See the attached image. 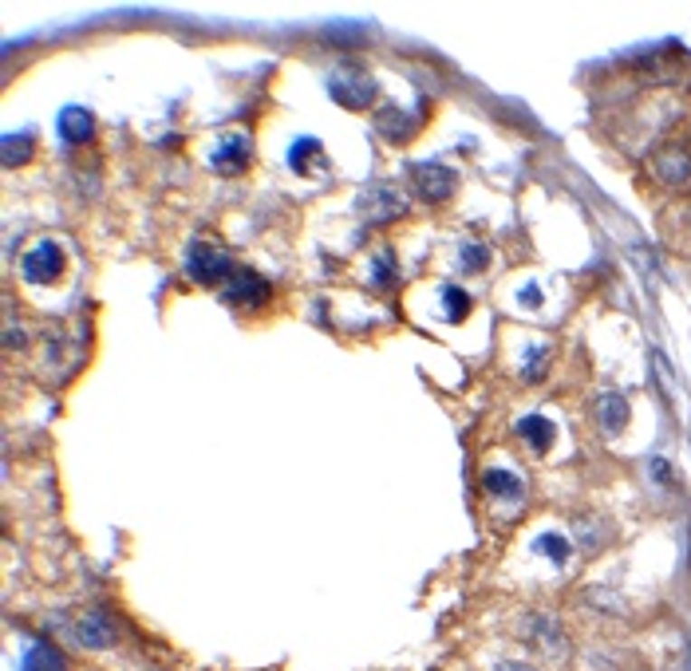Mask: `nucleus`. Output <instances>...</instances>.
<instances>
[{
    "instance_id": "8",
    "label": "nucleus",
    "mask_w": 691,
    "mask_h": 671,
    "mask_svg": "<svg viewBox=\"0 0 691 671\" xmlns=\"http://www.w3.org/2000/svg\"><path fill=\"white\" fill-rule=\"evenodd\" d=\"M656 178L667 182V186H684L691 178V155L684 146H664L656 155Z\"/></svg>"
},
{
    "instance_id": "16",
    "label": "nucleus",
    "mask_w": 691,
    "mask_h": 671,
    "mask_svg": "<svg viewBox=\"0 0 691 671\" xmlns=\"http://www.w3.org/2000/svg\"><path fill=\"white\" fill-rule=\"evenodd\" d=\"M534 549H537V553H545V557H554L557 565H565L569 553H573V545H569L565 537H557V534H542V537L534 541Z\"/></svg>"
},
{
    "instance_id": "12",
    "label": "nucleus",
    "mask_w": 691,
    "mask_h": 671,
    "mask_svg": "<svg viewBox=\"0 0 691 671\" xmlns=\"http://www.w3.org/2000/svg\"><path fill=\"white\" fill-rule=\"evenodd\" d=\"M517 435L530 442L534 450H549V447H554V423H549V419H542V415L517 419Z\"/></svg>"
},
{
    "instance_id": "5",
    "label": "nucleus",
    "mask_w": 691,
    "mask_h": 671,
    "mask_svg": "<svg viewBox=\"0 0 691 671\" xmlns=\"http://www.w3.org/2000/svg\"><path fill=\"white\" fill-rule=\"evenodd\" d=\"M412 182H415V194L427 202H447L450 194H455L459 178L450 166H442V162H419V166L412 170Z\"/></svg>"
},
{
    "instance_id": "20",
    "label": "nucleus",
    "mask_w": 691,
    "mask_h": 671,
    "mask_svg": "<svg viewBox=\"0 0 691 671\" xmlns=\"http://www.w3.org/2000/svg\"><path fill=\"white\" fill-rule=\"evenodd\" d=\"M486 257H490L486 245H467L462 249V269H474V273H478V269H486Z\"/></svg>"
},
{
    "instance_id": "4",
    "label": "nucleus",
    "mask_w": 691,
    "mask_h": 671,
    "mask_svg": "<svg viewBox=\"0 0 691 671\" xmlns=\"http://www.w3.org/2000/svg\"><path fill=\"white\" fill-rule=\"evenodd\" d=\"M269 292H273V288H269V280L257 277L253 269H233L230 280L222 285V297L230 300V305H237V308H257V305H265Z\"/></svg>"
},
{
    "instance_id": "21",
    "label": "nucleus",
    "mask_w": 691,
    "mask_h": 671,
    "mask_svg": "<svg viewBox=\"0 0 691 671\" xmlns=\"http://www.w3.org/2000/svg\"><path fill=\"white\" fill-rule=\"evenodd\" d=\"M387 261H392V257H387V253H380V257H375V265H372V277H375V285H392V265H387Z\"/></svg>"
},
{
    "instance_id": "26",
    "label": "nucleus",
    "mask_w": 691,
    "mask_h": 671,
    "mask_svg": "<svg viewBox=\"0 0 691 671\" xmlns=\"http://www.w3.org/2000/svg\"><path fill=\"white\" fill-rule=\"evenodd\" d=\"M687 565H691V522H687Z\"/></svg>"
},
{
    "instance_id": "22",
    "label": "nucleus",
    "mask_w": 691,
    "mask_h": 671,
    "mask_svg": "<svg viewBox=\"0 0 691 671\" xmlns=\"http://www.w3.org/2000/svg\"><path fill=\"white\" fill-rule=\"evenodd\" d=\"M542 367H545V348H537V352H530V364L522 367V375H525V380H537V375H542Z\"/></svg>"
},
{
    "instance_id": "18",
    "label": "nucleus",
    "mask_w": 691,
    "mask_h": 671,
    "mask_svg": "<svg viewBox=\"0 0 691 671\" xmlns=\"http://www.w3.org/2000/svg\"><path fill=\"white\" fill-rule=\"evenodd\" d=\"M442 300H447V320H462V312L470 308V297L462 288H455V285L442 288Z\"/></svg>"
},
{
    "instance_id": "7",
    "label": "nucleus",
    "mask_w": 691,
    "mask_h": 671,
    "mask_svg": "<svg viewBox=\"0 0 691 671\" xmlns=\"http://www.w3.org/2000/svg\"><path fill=\"white\" fill-rule=\"evenodd\" d=\"M75 640L83 647H111L118 640V628L103 609H88L75 620Z\"/></svg>"
},
{
    "instance_id": "3",
    "label": "nucleus",
    "mask_w": 691,
    "mask_h": 671,
    "mask_svg": "<svg viewBox=\"0 0 691 671\" xmlns=\"http://www.w3.org/2000/svg\"><path fill=\"white\" fill-rule=\"evenodd\" d=\"M328 91H332V99L344 103V107H372L375 103V80L372 75H364L360 68L332 71Z\"/></svg>"
},
{
    "instance_id": "23",
    "label": "nucleus",
    "mask_w": 691,
    "mask_h": 671,
    "mask_svg": "<svg viewBox=\"0 0 691 671\" xmlns=\"http://www.w3.org/2000/svg\"><path fill=\"white\" fill-rule=\"evenodd\" d=\"M648 474H652L656 482H664V486H667V478H672V467H667L664 458H652V462H648Z\"/></svg>"
},
{
    "instance_id": "17",
    "label": "nucleus",
    "mask_w": 691,
    "mask_h": 671,
    "mask_svg": "<svg viewBox=\"0 0 691 671\" xmlns=\"http://www.w3.org/2000/svg\"><path fill=\"white\" fill-rule=\"evenodd\" d=\"M32 155V135H5V166H20Z\"/></svg>"
},
{
    "instance_id": "25",
    "label": "nucleus",
    "mask_w": 691,
    "mask_h": 671,
    "mask_svg": "<svg viewBox=\"0 0 691 671\" xmlns=\"http://www.w3.org/2000/svg\"><path fill=\"white\" fill-rule=\"evenodd\" d=\"M494 671H534V667L530 664H498Z\"/></svg>"
},
{
    "instance_id": "15",
    "label": "nucleus",
    "mask_w": 691,
    "mask_h": 671,
    "mask_svg": "<svg viewBox=\"0 0 691 671\" xmlns=\"http://www.w3.org/2000/svg\"><path fill=\"white\" fill-rule=\"evenodd\" d=\"M482 486H486L490 494H502V497H517V494H522V482H517L510 470H486V474H482Z\"/></svg>"
},
{
    "instance_id": "13",
    "label": "nucleus",
    "mask_w": 691,
    "mask_h": 671,
    "mask_svg": "<svg viewBox=\"0 0 691 671\" xmlns=\"http://www.w3.org/2000/svg\"><path fill=\"white\" fill-rule=\"evenodd\" d=\"M24 671H68V664H63V656L48 640H36L24 652Z\"/></svg>"
},
{
    "instance_id": "2",
    "label": "nucleus",
    "mask_w": 691,
    "mask_h": 671,
    "mask_svg": "<svg viewBox=\"0 0 691 671\" xmlns=\"http://www.w3.org/2000/svg\"><path fill=\"white\" fill-rule=\"evenodd\" d=\"M63 273V249L56 241H36L28 249L24 257H20V277L28 280V285H52Z\"/></svg>"
},
{
    "instance_id": "14",
    "label": "nucleus",
    "mask_w": 691,
    "mask_h": 671,
    "mask_svg": "<svg viewBox=\"0 0 691 671\" xmlns=\"http://www.w3.org/2000/svg\"><path fill=\"white\" fill-rule=\"evenodd\" d=\"M375 127H380L387 138H412V123H407V115L395 111V107H383L380 118H375Z\"/></svg>"
},
{
    "instance_id": "1",
    "label": "nucleus",
    "mask_w": 691,
    "mask_h": 671,
    "mask_svg": "<svg viewBox=\"0 0 691 671\" xmlns=\"http://www.w3.org/2000/svg\"><path fill=\"white\" fill-rule=\"evenodd\" d=\"M233 261H230V253L218 245H210V241H194L190 245V253H186V273L190 280H198V285H206V288H222L225 280H230L233 273Z\"/></svg>"
},
{
    "instance_id": "19",
    "label": "nucleus",
    "mask_w": 691,
    "mask_h": 671,
    "mask_svg": "<svg viewBox=\"0 0 691 671\" xmlns=\"http://www.w3.org/2000/svg\"><path fill=\"white\" fill-rule=\"evenodd\" d=\"M317 155H320V143H317V138H300V143H297L293 150H289V162H293L297 170H308L305 162H308V158H317Z\"/></svg>"
},
{
    "instance_id": "6",
    "label": "nucleus",
    "mask_w": 691,
    "mask_h": 671,
    "mask_svg": "<svg viewBox=\"0 0 691 671\" xmlns=\"http://www.w3.org/2000/svg\"><path fill=\"white\" fill-rule=\"evenodd\" d=\"M250 158H253L250 135L225 131V135L218 138V146H213V155H210V166L218 170V175H241V170L250 166Z\"/></svg>"
},
{
    "instance_id": "11",
    "label": "nucleus",
    "mask_w": 691,
    "mask_h": 671,
    "mask_svg": "<svg viewBox=\"0 0 691 671\" xmlns=\"http://www.w3.org/2000/svg\"><path fill=\"white\" fill-rule=\"evenodd\" d=\"M60 135L68 138V143H88V138L95 135V118H91L88 107H80V103L63 107L60 111Z\"/></svg>"
},
{
    "instance_id": "10",
    "label": "nucleus",
    "mask_w": 691,
    "mask_h": 671,
    "mask_svg": "<svg viewBox=\"0 0 691 671\" xmlns=\"http://www.w3.org/2000/svg\"><path fill=\"white\" fill-rule=\"evenodd\" d=\"M629 415H632V411H629V399H624V395L609 392V395L597 399V423H601L604 435H620L624 423H629Z\"/></svg>"
},
{
    "instance_id": "9",
    "label": "nucleus",
    "mask_w": 691,
    "mask_h": 671,
    "mask_svg": "<svg viewBox=\"0 0 691 671\" xmlns=\"http://www.w3.org/2000/svg\"><path fill=\"white\" fill-rule=\"evenodd\" d=\"M407 210V202L399 198V194L392 190V186H375L368 198H364V213L380 225V222H392V218H399V213Z\"/></svg>"
},
{
    "instance_id": "24",
    "label": "nucleus",
    "mask_w": 691,
    "mask_h": 671,
    "mask_svg": "<svg viewBox=\"0 0 691 671\" xmlns=\"http://www.w3.org/2000/svg\"><path fill=\"white\" fill-rule=\"evenodd\" d=\"M522 305H542V292H537V285H530L522 292Z\"/></svg>"
}]
</instances>
